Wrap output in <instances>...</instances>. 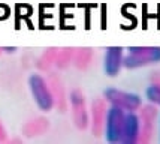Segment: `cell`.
I'll use <instances>...</instances> for the list:
<instances>
[{
  "mask_svg": "<svg viewBox=\"0 0 160 144\" xmlns=\"http://www.w3.org/2000/svg\"><path fill=\"white\" fill-rule=\"evenodd\" d=\"M28 89L41 111H49L54 107V96L49 90L45 78L39 74H32L28 77Z\"/></svg>",
  "mask_w": 160,
  "mask_h": 144,
  "instance_id": "7a4b0ae2",
  "label": "cell"
},
{
  "mask_svg": "<svg viewBox=\"0 0 160 144\" xmlns=\"http://www.w3.org/2000/svg\"><path fill=\"white\" fill-rule=\"evenodd\" d=\"M145 98L148 99V102L160 107V86H157V84L148 86L145 90Z\"/></svg>",
  "mask_w": 160,
  "mask_h": 144,
  "instance_id": "52a82bcc",
  "label": "cell"
},
{
  "mask_svg": "<svg viewBox=\"0 0 160 144\" xmlns=\"http://www.w3.org/2000/svg\"><path fill=\"white\" fill-rule=\"evenodd\" d=\"M141 135V119L136 111H126L121 129V140L123 144H133L139 140Z\"/></svg>",
  "mask_w": 160,
  "mask_h": 144,
  "instance_id": "5b68a950",
  "label": "cell"
},
{
  "mask_svg": "<svg viewBox=\"0 0 160 144\" xmlns=\"http://www.w3.org/2000/svg\"><path fill=\"white\" fill-rule=\"evenodd\" d=\"M105 99L109 102V105L120 107L124 111H136L142 105V99L139 95L132 93V92H124V90L109 87L105 90Z\"/></svg>",
  "mask_w": 160,
  "mask_h": 144,
  "instance_id": "3957f363",
  "label": "cell"
},
{
  "mask_svg": "<svg viewBox=\"0 0 160 144\" xmlns=\"http://www.w3.org/2000/svg\"><path fill=\"white\" fill-rule=\"evenodd\" d=\"M124 59V50L121 47H109L105 51L103 71L108 77H115L120 74Z\"/></svg>",
  "mask_w": 160,
  "mask_h": 144,
  "instance_id": "8992f818",
  "label": "cell"
},
{
  "mask_svg": "<svg viewBox=\"0 0 160 144\" xmlns=\"http://www.w3.org/2000/svg\"><path fill=\"white\" fill-rule=\"evenodd\" d=\"M126 111L120 107L109 105L105 116V138L108 143H120Z\"/></svg>",
  "mask_w": 160,
  "mask_h": 144,
  "instance_id": "277c9868",
  "label": "cell"
},
{
  "mask_svg": "<svg viewBox=\"0 0 160 144\" xmlns=\"http://www.w3.org/2000/svg\"><path fill=\"white\" fill-rule=\"evenodd\" d=\"M123 59V66L136 69L151 63H160V47H130Z\"/></svg>",
  "mask_w": 160,
  "mask_h": 144,
  "instance_id": "6da1fadb",
  "label": "cell"
}]
</instances>
